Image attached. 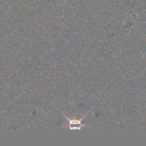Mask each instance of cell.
Instances as JSON below:
<instances>
[{
  "mask_svg": "<svg viewBox=\"0 0 146 146\" xmlns=\"http://www.w3.org/2000/svg\"><path fill=\"white\" fill-rule=\"evenodd\" d=\"M68 121H70L69 128L71 130L81 129V127L84 126V125H82L81 123V121H78V120H73V121H71V120L68 119Z\"/></svg>",
  "mask_w": 146,
  "mask_h": 146,
  "instance_id": "cell-1",
  "label": "cell"
}]
</instances>
